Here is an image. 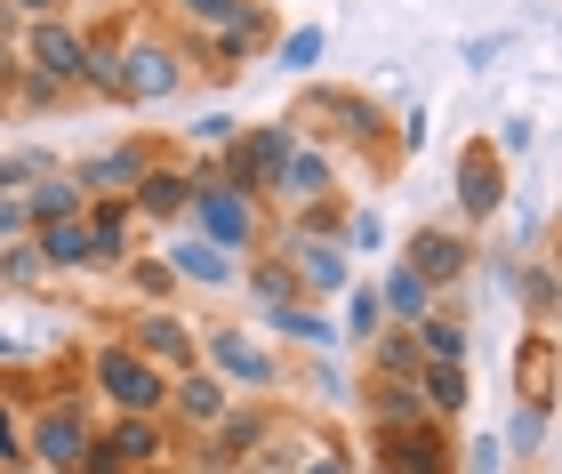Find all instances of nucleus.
Returning a JSON list of instances; mask_svg holds the SVG:
<instances>
[{
    "mask_svg": "<svg viewBox=\"0 0 562 474\" xmlns=\"http://www.w3.org/2000/svg\"><path fill=\"white\" fill-rule=\"evenodd\" d=\"M89 394H97L113 418H161V410H169V379H161L145 354H130L121 338H97V346H89Z\"/></svg>",
    "mask_w": 562,
    "mask_h": 474,
    "instance_id": "obj_1",
    "label": "nucleus"
},
{
    "mask_svg": "<svg viewBox=\"0 0 562 474\" xmlns=\"http://www.w3.org/2000/svg\"><path fill=\"white\" fill-rule=\"evenodd\" d=\"M186 81H193V65H186L177 33H161V24L121 33V105H169Z\"/></svg>",
    "mask_w": 562,
    "mask_h": 474,
    "instance_id": "obj_2",
    "label": "nucleus"
},
{
    "mask_svg": "<svg viewBox=\"0 0 562 474\" xmlns=\"http://www.w3.org/2000/svg\"><path fill=\"white\" fill-rule=\"evenodd\" d=\"M186 234H201L210 249H225V258H258V249L273 241V226H266V202H249V193H234V185H193V210H186Z\"/></svg>",
    "mask_w": 562,
    "mask_h": 474,
    "instance_id": "obj_3",
    "label": "nucleus"
},
{
    "mask_svg": "<svg viewBox=\"0 0 562 474\" xmlns=\"http://www.w3.org/2000/svg\"><path fill=\"white\" fill-rule=\"evenodd\" d=\"M89 435H97V418L81 394H48V403L24 410V466H41V474H72L89 451Z\"/></svg>",
    "mask_w": 562,
    "mask_h": 474,
    "instance_id": "obj_4",
    "label": "nucleus"
},
{
    "mask_svg": "<svg viewBox=\"0 0 562 474\" xmlns=\"http://www.w3.org/2000/svg\"><path fill=\"white\" fill-rule=\"evenodd\" d=\"M16 65L33 72V81H48V89L81 97L89 33H81V24H72V16H33V24H16Z\"/></svg>",
    "mask_w": 562,
    "mask_h": 474,
    "instance_id": "obj_5",
    "label": "nucleus"
},
{
    "mask_svg": "<svg viewBox=\"0 0 562 474\" xmlns=\"http://www.w3.org/2000/svg\"><path fill=\"white\" fill-rule=\"evenodd\" d=\"M201 370H217V379L234 394H249V403H266V394L290 386V379H281V362L249 330H201Z\"/></svg>",
    "mask_w": 562,
    "mask_h": 474,
    "instance_id": "obj_6",
    "label": "nucleus"
},
{
    "mask_svg": "<svg viewBox=\"0 0 562 474\" xmlns=\"http://www.w3.org/2000/svg\"><path fill=\"white\" fill-rule=\"evenodd\" d=\"M121 346H130V354H145L161 379H177V370L201 362V321L169 314V306H137L130 321H121Z\"/></svg>",
    "mask_w": 562,
    "mask_h": 474,
    "instance_id": "obj_7",
    "label": "nucleus"
},
{
    "mask_svg": "<svg viewBox=\"0 0 562 474\" xmlns=\"http://www.w3.org/2000/svg\"><path fill=\"white\" fill-rule=\"evenodd\" d=\"M458 234H482L491 217H506V161L491 137H467L458 145Z\"/></svg>",
    "mask_w": 562,
    "mask_h": 474,
    "instance_id": "obj_8",
    "label": "nucleus"
},
{
    "mask_svg": "<svg viewBox=\"0 0 562 474\" xmlns=\"http://www.w3.org/2000/svg\"><path fill=\"white\" fill-rule=\"evenodd\" d=\"M370 466H386V474H458V442H450L442 418H418V427L370 435Z\"/></svg>",
    "mask_w": 562,
    "mask_h": 474,
    "instance_id": "obj_9",
    "label": "nucleus"
},
{
    "mask_svg": "<svg viewBox=\"0 0 562 474\" xmlns=\"http://www.w3.org/2000/svg\"><path fill=\"white\" fill-rule=\"evenodd\" d=\"M402 266H411L418 282H426L434 297H442V290L467 282V273H474L482 258H474V234H458V226H418L411 241H402Z\"/></svg>",
    "mask_w": 562,
    "mask_h": 474,
    "instance_id": "obj_10",
    "label": "nucleus"
},
{
    "mask_svg": "<svg viewBox=\"0 0 562 474\" xmlns=\"http://www.w3.org/2000/svg\"><path fill=\"white\" fill-rule=\"evenodd\" d=\"M305 121H314V145H362V154H378V137H386L378 105H362L346 89H314L305 97Z\"/></svg>",
    "mask_w": 562,
    "mask_h": 474,
    "instance_id": "obj_11",
    "label": "nucleus"
},
{
    "mask_svg": "<svg viewBox=\"0 0 562 474\" xmlns=\"http://www.w3.org/2000/svg\"><path fill=\"white\" fill-rule=\"evenodd\" d=\"M161 266L177 273V290H201V297H234V290H241V258H225V249H210V241L186 234V226L169 234Z\"/></svg>",
    "mask_w": 562,
    "mask_h": 474,
    "instance_id": "obj_12",
    "label": "nucleus"
},
{
    "mask_svg": "<svg viewBox=\"0 0 562 474\" xmlns=\"http://www.w3.org/2000/svg\"><path fill=\"white\" fill-rule=\"evenodd\" d=\"M266 435H273V403H234L210 427V442H201V459L193 466H217V474H234L241 459H258L266 451Z\"/></svg>",
    "mask_w": 562,
    "mask_h": 474,
    "instance_id": "obj_13",
    "label": "nucleus"
},
{
    "mask_svg": "<svg viewBox=\"0 0 562 474\" xmlns=\"http://www.w3.org/2000/svg\"><path fill=\"white\" fill-rule=\"evenodd\" d=\"M329 185H338V154L329 145H314V137H297L290 145V161H281V178H273V193L266 202H281V210H314V202H329Z\"/></svg>",
    "mask_w": 562,
    "mask_h": 474,
    "instance_id": "obj_14",
    "label": "nucleus"
},
{
    "mask_svg": "<svg viewBox=\"0 0 562 474\" xmlns=\"http://www.w3.org/2000/svg\"><path fill=\"white\" fill-rule=\"evenodd\" d=\"M234 403H241V394L225 386L217 370H201V362H193V370H177V379H169V410H161V418H169V427L210 435V427H217V418L234 410Z\"/></svg>",
    "mask_w": 562,
    "mask_h": 474,
    "instance_id": "obj_15",
    "label": "nucleus"
},
{
    "mask_svg": "<svg viewBox=\"0 0 562 474\" xmlns=\"http://www.w3.org/2000/svg\"><path fill=\"white\" fill-rule=\"evenodd\" d=\"M186 210H193V178H186V161L161 154L130 185V217H137V226H186Z\"/></svg>",
    "mask_w": 562,
    "mask_h": 474,
    "instance_id": "obj_16",
    "label": "nucleus"
},
{
    "mask_svg": "<svg viewBox=\"0 0 562 474\" xmlns=\"http://www.w3.org/2000/svg\"><path fill=\"white\" fill-rule=\"evenodd\" d=\"M153 161H161V154H153L145 137H121V145H105V154H89L81 169H72V185H81L89 202H105V193H121V202H130V185L145 178Z\"/></svg>",
    "mask_w": 562,
    "mask_h": 474,
    "instance_id": "obj_17",
    "label": "nucleus"
},
{
    "mask_svg": "<svg viewBox=\"0 0 562 474\" xmlns=\"http://www.w3.org/2000/svg\"><path fill=\"white\" fill-rule=\"evenodd\" d=\"M81 226H89V249H97V273H121V266L137 258V217H130V202H121V193L89 202Z\"/></svg>",
    "mask_w": 562,
    "mask_h": 474,
    "instance_id": "obj_18",
    "label": "nucleus"
},
{
    "mask_svg": "<svg viewBox=\"0 0 562 474\" xmlns=\"http://www.w3.org/2000/svg\"><path fill=\"white\" fill-rule=\"evenodd\" d=\"M515 394L530 410H547L554 418V330H522V346H515Z\"/></svg>",
    "mask_w": 562,
    "mask_h": 474,
    "instance_id": "obj_19",
    "label": "nucleus"
},
{
    "mask_svg": "<svg viewBox=\"0 0 562 474\" xmlns=\"http://www.w3.org/2000/svg\"><path fill=\"white\" fill-rule=\"evenodd\" d=\"M266 321V330L281 338V346H297V354H338V321H329L322 306H305V297H297V306H273V314H258Z\"/></svg>",
    "mask_w": 562,
    "mask_h": 474,
    "instance_id": "obj_20",
    "label": "nucleus"
},
{
    "mask_svg": "<svg viewBox=\"0 0 562 474\" xmlns=\"http://www.w3.org/2000/svg\"><path fill=\"white\" fill-rule=\"evenodd\" d=\"M97 435H105V451L130 466V474L153 466V459H177V451H169V418H105Z\"/></svg>",
    "mask_w": 562,
    "mask_h": 474,
    "instance_id": "obj_21",
    "label": "nucleus"
},
{
    "mask_svg": "<svg viewBox=\"0 0 562 474\" xmlns=\"http://www.w3.org/2000/svg\"><path fill=\"white\" fill-rule=\"evenodd\" d=\"M33 249H41L48 282H65V273H97V249H89V226H81V217H57V226H33Z\"/></svg>",
    "mask_w": 562,
    "mask_h": 474,
    "instance_id": "obj_22",
    "label": "nucleus"
},
{
    "mask_svg": "<svg viewBox=\"0 0 562 474\" xmlns=\"http://www.w3.org/2000/svg\"><path fill=\"white\" fill-rule=\"evenodd\" d=\"M418 403H426V418H467V403H474V379H467V362H418Z\"/></svg>",
    "mask_w": 562,
    "mask_h": 474,
    "instance_id": "obj_23",
    "label": "nucleus"
},
{
    "mask_svg": "<svg viewBox=\"0 0 562 474\" xmlns=\"http://www.w3.org/2000/svg\"><path fill=\"white\" fill-rule=\"evenodd\" d=\"M378 306H386V330H418V321L442 306V297H434L411 266H386V273H378Z\"/></svg>",
    "mask_w": 562,
    "mask_h": 474,
    "instance_id": "obj_24",
    "label": "nucleus"
},
{
    "mask_svg": "<svg viewBox=\"0 0 562 474\" xmlns=\"http://www.w3.org/2000/svg\"><path fill=\"white\" fill-rule=\"evenodd\" d=\"M241 290H249V314L297 306V273H290V258H281V249H258V258H249V273H241Z\"/></svg>",
    "mask_w": 562,
    "mask_h": 474,
    "instance_id": "obj_25",
    "label": "nucleus"
},
{
    "mask_svg": "<svg viewBox=\"0 0 562 474\" xmlns=\"http://www.w3.org/2000/svg\"><path fill=\"white\" fill-rule=\"evenodd\" d=\"M81 210H89V193L72 185V169H48V178L24 185V217L33 226H57V217H81Z\"/></svg>",
    "mask_w": 562,
    "mask_h": 474,
    "instance_id": "obj_26",
    "label": "nucleus"
},
{
    "mask_svg": "<svg viewBox=\"0 0 562 474\" xmlns=\"http://www.w3.org/2000/svg\"><path fill=\"white\" fill-rule=\"evenodd\" d=\"M362 418H370V435H394V427H418V418H426V403H418V386L370 379V403H362Z\"/></svg>",
    "mask_w": 562,
    "mask_h": 474,
    "instance_id": "obj_27",
    "label": "nucleus"
},
{
    "mask_svg": "<svg viewBox=\"0 0 562 474\" xmlns=\"http://www.w3.org/2000/svg\"><path fill=\"white\" fill-rule=\"evenodd\" d=\"M411 346H418V362H467V321L434 306L418 330H411Z\"/></svg>",
    "mask_w": 562,
    "mask_h": 474,
    "instance_id": "obj_28",
    "label": "nucleus"
},
{
    "mask_svg": "<svg viewBox=\"0 0 562 474\" xmlns=\"http://www.w3.org/2000/svg\"><path fill=\"white\" fill-rule=\"evenodd\" d=\"M370 379H394V386L418 379V346H411V330H378V338H370Z\"/></svg>",
    "mask_w": 562,
    "mask_h": 474,
    "instance_id": "obj_29",
    "label": "nucleus"
},
{
    "mask_svg": "<svg viewBox=\"0 0 562 474\" xmlns=\"http://www.w3.org/2000/svg\"><path fill=\"white\" fill-rule=\"evenodd\" d=\"M338 249H346V258H370V249H386V210H370V202L338 210Z\"/></svg>",
    "mask_w": 562,
    "mask_h": 474,
    "instance_id": "obj_30",
    "label": "nucleus"
},
{
    "mask_svg": "<svg viewBox=\"0 0 562 474\" xmlns=\"http://www.w3.org/2000/svg\"><path fill=\"white\" fill-rule=\"evenodd\" d=\"M0 290H48V266H41L33 234H24V241H0Z\"/></svg>",
    "mask_w": 562,
    "mask_h": 474,
    "instance_id": "obj_31",
    "label": "nucleus"
},
{
    "mask_svg": "<svg viewBox=\"0 0 562 474\" xmlns=\"http://www.w3.org/2000/svg\"><path fill=\"white\" fill-rule=\"evenodd\" d=\"M378 330H386V306H378V282H353L346 290V321H338V338H378Z\"/></svg>",
    "mask_w": 562,
    "mask_h": 474,
    "instance_id": "obj_32",
    "label": "nucleus"
},
{
    "mask_svg": "<svg viewBox=\"0 0 562 474\" xmlns=\"http://www.w3.org/2000/svg\"><path fill=\"white\" fill-rule=\"evenodd\" d=\"M121 282H130L137 306H169V297H177V273L161 258H130V266H121Z\"/></svg>",
    "mask_w": 562,
    "mask_h": 474,
    "instance_id": "obj_33",
    "label": "nucleus"
},
{
    "mask_svg": "<svg viewBox=\"0 0 562 474\" xmlns=\"http://www.w3.org/2000/svg\"><path fill=\"white\" fill-rule=\"evenodd\" d=\"M547 427H554V418L522 403L515 418H506V435H498V451H506V459H539V451H547Z\"/></svg>",
    "mask_w": 562,
    "mask_h": 474,
    "instance_id": "obj_34",
    "label": "nucleus"
},
{
    "mask_svg": "<svg viewBox=\"0 0 562 474\" xmlns=\"http://www.w3.org/2000/svg\"><path fill=\"white\" fill-rule=\"evenodd\" d=\"M273 57H281V72H314L329 57V33H322V24H297V33H281Z\"/></svg>",
    "mask_w": 562,
    "mask_h": 474,
    "instance_id": "obj_35",
    "label": "nucleus"
},
{
    "mask_svg": "<svg viewBox=\"0 0 562 474\" xmlns=\"http://www.w3.org/2000/svg\"><path fill=\"white\" fill-rule=\"evenodd\" d=\"M24 394H0V474H24Z\"/></svg>",
    "mask_w": 562,
    "mask_h": 474,
    "instance_id": "obj_36",
    "label": "nucleus"
},
{
    "mask_svg": "<svg viewBox=\"0 0 562 474\" xmlns=\"http://www.w3.org/2000/svg\"><path fill=\"white\" fill-rule=\"evenodd\" d=\"M522 297H530V330H554V266L547 258L522 273Z\"/></svg>",
    "mask_w": 562,
    "mask_h": 474,
    "instance_id": "obj_37",
    "label": "nucleus"
},
{
    "mask_svg": "<svg viewBox=\"0 0 562 474\" xmlns=\"http://www.w3.org/2000/svg\"><path fill=\"white\" fill-rule=\"evenodd\" d=\"M234 9H241V0H169V16L186 24V33H217Z\"/></svg>",
    "mask_w": 562,
    "mask_h": 474,
    "instance_id": "obj_38",
    "label": "nucleus"
},
{
    "mask_svg": "<svg viewBox=\"0 0 562 474\" xmlns=\"http://www.w3.org/2000/svg\"><path fill=\"white\" fill-rule=\"evenodd\" d=\"M290 474H353V459H346V442H305Z\"/></svg>",
    "mask_w": 562,
    "mask_h": 474,
    "instance_id": "obj_39",
    "label": "nucleus"
},
{
    "mask_svg": "<svg viewBox=\"0 0 562 474\" xmlns=\"http://www.w3.org/2000/svg\"><path fill=\"white\" fill-rule=\"evenodd\" d=\"M225 137H234V121H225V113H201L193 129H186V154H217Z\"/></svg>",
    "mask_w": 562,
    "mask_h": 474,
    "instance_id": "obj_40",
    "label": "nucleus"
},
{
    "mask_svg": "<svg viewBox=\"0 0 562 474\" xmlns=\"http://www.w3.org/2000/svg\"><path fill=\"white\" fill-rule=\"evenodd\" d=\"M467 459V474H506V451H498V435H482L474 451H458Z\"/></svg>",
    "mask_w": 562,
    "mask_h": 474,
    "instance_id": "obj_41",
    "label": "nucleus"
},
{
    "mask_svg": "<svg viewBox=\"0 0 562 474\" xmlns=\"http://www.w3.org/2000/svg\"><path fill=\"white\" fill-rule=\"evenodd\" d=\"M33 217H24V193H0V241H24Z\"/></svg>",
    "mask_w": 562,
    "mask_h": 474,
    "instance_id": "obj_42",
    "label": "nucleus"
},
{
    "mask_svg": "<svg viewBox=\"0 0 562 474\" xmlns=\"http://www.w3.org/2000/svg\"><path fill=\"white\" fill-rule=\"evenodd\" d=\"M506 57V33H482V41H467V65H498Z\"/></svg>",
    "mask_w": 562,
    "mask_h": 474,
    "instance_id": "obj_43",
    "label": "nucleus"
},
{
    "mask_svg": "<svg viewBox=\"0 0 562 474\" xmlns=\"http://www.w3.org/2000/svg\"><path fill=\"white\" fill-rule=\"evenodd\" d=\"M0 9H16L24 24H33V16H65V0H0Z\"/></svg>",
    "mask_w": 562,
    "mask_h": 474,
    "instance_id": "obj_44",
    "label": "nucleus"
},
{
    "mask_svg": "<svg viewBox=\"0 0 562 474\" xmlns=\"http://www.w3.org/2000/svg\"><path fill=\"white\" fill-rule=\"evenodd\" d=\"M137 474H193L186 459H153V466H137Z\"/></svg>",
    "mask_w": 562,
    "mask_h": 474,
    "instance_id": "obj_45",
    "label": "nucleus"
},
{
    "mask_svg": "<svg viewBox=\"0 0 562 474\" xmlns=\"http://www.w3.org/2000/svg\"><path fill=\"white\" fill-rule=\"evenodd\" d=\"M0 362H24V346H16L9 330H0Z\"/></svg>",
    "mask_w": 562,
    "mask_h": 474,
    "instance_id": "obj_46",
    "label": "nucleus"
},
{
    "mask_svg": "<svg viewBox=\"0 0 562 474\" xmlns=\"http://www.w3.org/2000/svg\"><path fill=\"white\" fill-rule=\"evenodd\" d=\"M362 474H386V466H362Z\"/></svg>",
    "mask_w": 562,
    "mask_h": 474,
    "instance_id": "obj_47",
    "label": "nucleus"
}]
</instances>
